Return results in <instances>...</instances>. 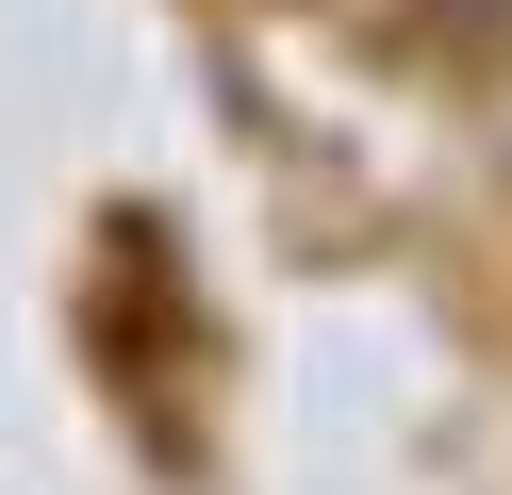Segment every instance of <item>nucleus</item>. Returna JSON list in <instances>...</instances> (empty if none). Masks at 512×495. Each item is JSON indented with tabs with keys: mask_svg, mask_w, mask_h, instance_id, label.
Instances as JSON below:
<instances>
[]
</instances>
